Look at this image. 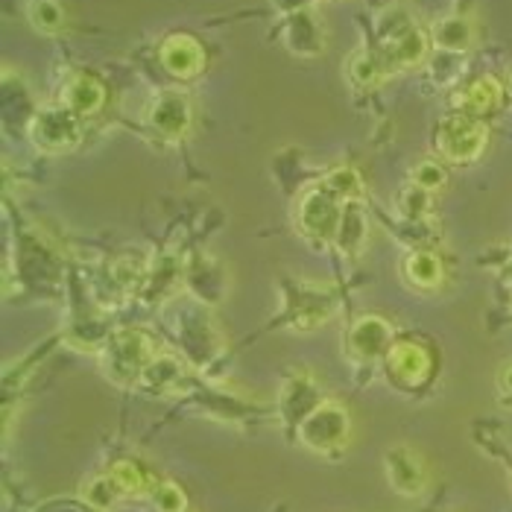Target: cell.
Here are the masks:
<instances>
[{"label": "cell", "instance_id": "1", "mask_svg": "<svg viewBox=\"0 0 512 512\" xmlns=\"http://www.w3.org/2000/svg\"><path fill=\"white\" fill-rule=\"evenodd\" d=\"M378 41H381L378 50H381L390 74L419 68L431 53V36L413 21V15L401 3L387 6L378 15Z\"/></svg>", "mask_w": 512, "mask_h": 512}, {"label": "cell", "instance_id": "2", "mask_svg": "<svg viewBox=\"0 0 512 512\" xmlns=\"http://www.w3.org/2000/svg\"><path fill=\"white\" fill-rule=\"evenodd\" d=\"M486 144H489L486 120L454 112L439 120L436 126V153L448 164H472L483 156Z\"/></svg>", "mask_w": 512, "mask_h": 512}, {"label": "cell", "instance_id": "3", "mask_svg": "<svg viewBox=\"0 0 512 512\" xmlns=\"http://www.w3.org/2000/svg\"><path fill=\"white\" fill-rule=\"evenodd\" d=\"M79 138H82V118H77L62 103L44 106L30 120V141L41 153H50V156L71 153L79 144Z\"/></svg>", "mask_w": 512, "mask_h": 512}, {"label": "cell", "instance_id": "4", "mask_svg": "<svg viewBox=\"0 0 512 512\" xmlns=\"http://www.w3.org/2000/svg\"><path fill=\"white\" fill-rule=\"evenodd\" d=\"M343 211H346V202L334 191H328L325 182H319L299 199V229L311 240L331 243V240H337Z\"/></svg>", "mask_w": 512, "mask_h": 512}, {"label": "cell", "instance_id": "5", "mask_svg": "<svg viewBox=\"0 0 512 512\" xmlns=\"http://www.w3.org/2000/svg\"><path fill=\"white\" fill-rule=\"evenodd\" d=\"M103 360H106L109 375L120 384H126V381L144 378L147 366L156 360V355H153V343H150L147 334L132 331V328H120L118 334L109 337Z\"/></svg>", "mask_w": 512, "mask_h": 512}, {"label": "cell", "instance_id": "6", "mask_svg": "<svg viewBox=\"0 0 512 512\" xmlns=\"http://www.w3.org/2000/svg\"><path fill=\"white\" fill-rule=\"evenodd\" d=\"M299 439L311 451H334L349 439V410L334 401H319L299 422Z\"/></svg>", "mask_w": 512, "mask_h": 512}, {"label": "cell", "instance_id": "7", "mask_svg": "<svg viewBox=\"0 0 512 512\" xmlns=\"http://www.w3.org/2000/svg\"><path fill=\"white\" fill-rule=\"evenodd\" d=\"M147 126L156 132L158 138L164 141H179L191 132V123H194V106H191V97L185 91H176V88H167V91H158L156 97L150 100L147 106Z\"/></svg>", "mask_w": 512, "mask_h": 512}, {"label": "cell", "instance_id": "8", "mask_svg": "<svg viewBox=\"0 0 512 512\" xmlns=\"http://www.w3.org/2000/svg\"><path fill=\"white\" fill-rule=\"evenodd\" d=\"M384 360H387L390 378L401 387H422L431 378V369H434L431 352L425 346L413 343V340H395Z\"/></svg>", "mask_w": 512, "mask_h": 512}, {"label": "cell", "instance_id": "9", "mask_svg": "<svg viewBox=\"0 0 512 512\" xmlns=\"http://www.w3.org/2000/svg\"><path fill=\"white\" fill-rule=\"evenodd\" d=\"M158 59H161V68L170 74V77L182 79H197L205 71V47L199 44L194 36L188 33H173L161 41L158 47Z\"/></svg>", "mask_w": 512, "mask_h": 512}, {"label": "cell", "instance_id": "10", "mask_svg": "<svg viewBox=\"0 0 512 512\" xmlns=\"http://www.w3.org/2000/svg\"><path fill=\"white\" fill-rule=\"evenodd\" d=\"M390 346H393V328L381 316H360L349 331V355L360 363H375L387 357Z\"/></svg>", "mask_w": 512, "mask_h": 512}, {"label": "cell", "instance_id": "11", "mask_svg": "<svg viewBox=\"0 0 512 512\" xmlns=\"http://www.w3.org/2000/svg\"><path fill=\"white\" fill-rule=\"evenodd\" d=\"M284 44L290 53H299V56H319L325 50V33H322V24L316 18L314 9H296L287 15L284 21Z\"/></svg>", "mask_w": 512, "mask_h": 512}, {"label": "cell", "instance_id": "12", "mask_svg": "<svg viewBox=\"0 0 512 512\" xmlns=\"http://www.w3.org/2000/svg\"><path fill=\"white\" fill-rule=\"evenodd\" d=\"M501 103H504V85H501V79L489 77V74L472 79L460 94H454V109L480 120L498 112Z\"/></svg>", "mask_w": 512, "mask_h": 512}, {"label": "cell", "instance_id": "13", "mask_svg": "<svg viewBox=\"0 0 512 512\" xmlns=\"http://www.w3.org/2000/svg\"><path fill=\"white\" fill-rule=\"evenodd\" d=\"M59 103L65 109H71L77 118H91L103 109L106 103V88L103 82L91 74H71L62 85V94H59Z\"/></svg>", "mask_w": 512, "mask_h": 512}, {"label": "cell", "instance_id": "14", "mask_svg": "<svg viewBox=\"0 0 512 512\" xmlns=\"http://www.w3.org/2000/svg\"><path fill=\"white\" fill-rule=\"evenodd\" d=\"M387 469H390V483L401 495L413 498V495H419L425 489L428 474H425L422 460L410 448H393L387 454Z\"/></svg>", "mask_w": 512, "mask_h": 512}, {"label": "cell", "instance_id": "15", "mask_svg": "<svg viewBox=\"0 0 512 512\" xmlns=\"http://www.w3.org/2000/svg\"><path fill=\"white\" fill-rule=\"evenodd\" d=\"M431 41L442 53L463 56L474 41L472 18H466V15H445V18H439L431 27Z\"/></svg>", "mask_w": 512, "mask_h": 512}, {"label": "cell", "instance_id": "16", "mask_svg": "<svg viewBox=\"0 0 512 512\" xmlns=\"http://www.w3.org/2000/svg\"><path fill=\"white\" fill-rule=\"evenodd\" d=\"M346 74H349L355 88H375L378 82H384V79L390 77V68H387V62H384V56H381L378 47L375 50L360 47V50H355L349 56Z\"/></svg>", "mask_w": 512, "mask_h": 512}, {"label": "cell", "instance_id": "17", "mask_svg": "<svg viewBox=\"0 0 512 512\" xmlns=\"http://www.w3.org/2000/svg\"><path fill=\"white\" fill-rule=\"evenodd\" d=\"M404 278L419 287V290H436L445 278V270H442V261L434 252H410L404 258Z\"/></svg>", "mask_w": 512, "mask_h": 512}, {"label": "cell", "instance_id": "18", "mask_svg": "<svg viewBox=\"0 0 512 512\" xmlns=\"http://www.w3.org/2000/svg\"><path fill=\"white\" fill-rule=\"evenodd\" d=\"M27 18L39 33H47V36H53L65 27V9L59 6V0H30Z\"/></svg>", "mask_w": 512, "mask_h": 512}, {"label": "cell", "instance_id": "19", "mask_svg": "<svg viewBox=\"0 0 512 512\" xmlns=\"http://www.w3.org/2000/svg\"><path fill=\"white\" fill-rule=\"evenodd\" d=\"M322 182H325L328 191H334L343 202H357V199L363 197V182H360L355 167H337Z\"/></svg>", "mask_w": 512, "mask_h": 512}, {"label": "cell", "instance_id": "20", "mask_svg": "<svg viewBox=\"0 0 512 512\" xmlns=\"http://www.w3.org/2000/svg\"><path fill=\"white\" fill-rule=\"evenodd\" d=\"M109 474H112V480L118 483L123 495H141V492L150 489V480H147L144 469L138 463H132V460H118Z\"/></svg>", "mask_w": 512, "mask_h": 512}, {"label": "cell", "instance_id": "21", "mask_svg": "<svg viewBox=\"0 0 512 512\" xmlns=\"http://www.w3.org/2000/svg\"><path fill=\"white\" fill-rule=\"evenodd\" d=\"M445 182H448V170H445V164L436 161V158H425V161H419V164L410 170V185H416V188H422V191H428V194L439 191Z\"/></svg>", "mask_w": 512, "mask_h": 512}, {"label": "cell", "instance_id": "22", "mask_svg": "<svg viewBox=\"0 0 512 512\" xmlns=\"http://www.w3.org/2000/svg\"><path fill=\"white\" fill-rule=\"evenodd\" d=\"M355 202H346V211H343V223H340V232H337V243L343 252H352L355 255L357 249L363 246V237H366V229H363V217L352 211Z\"/></svg>", "mask_w": 512, "mask_h": 512}, {"label": "cell", "instance_id": "23", "mask_svg": "<svg viewBox=\"0 0 512 512\" xmlns=\"http://www.w3.org/2000/svg\"><path fill=\"white\" fill-rule=\"evenodd\" d=\"M179 378H182V363L170 355H156V360H153V363L147 366V372H144V381L158 387V390L173 387Z\"/></svg>", "mask_w": 512, "mask_h": 512}, {"label": "cell", "instance_id": "24", "mask_svg": "<svg viewBox=\"0 0 512 512\" xmlns=\"http://www.w3.org/2000/svg\"><path fill=\"white\" fill-rule=\"evenodd\" d=\"M150 498H153V507H156V512H185L188 510V498H185V492H182L176 483H170V480L156 483V486L150 489Z\"/></svg>", "mask_w": 512, "mask_h": 512}, {"label": "cell", "instance_id": "25", "mask_svg": "<svg viewBox=\"0 0 512 512\" xmlns=\"http://www.w3.org/2000/svg\"><path fill=\"white\" fill-rule=\"evenodd\" d=\"M118 495H123L118 489V483L112 480V474H106V477H94L88 486H85V498H88V504H94V507H100V510H109L115 501H118Z\"/></svg>", "mask_w": 512, "mask_h": 512}, {"label": "cell", "instance_id": "26", "mask_svg": "<svg viewBox=\"0 0 512 512\" xmlns=\"http://www.w3.org/2000/svg\"><path fill=\"white\" fill-rule=\"evenodd\" d=\"M398 205H401V214H407V217H425V211L431 208V194L416 185H407Z\"/></svg>", "mask_w": 512, "mask_h": 512}, {"label": "cell", "instance_id": "27", "mask_svg": "<svg viewBox=\"0 0 512 512\" xmlns=\"http://www.w3.org/2000/svg\"><path fill=\"white\" fill-rule=\"evenodd\" d=\"M311 302H314L316 308H322V311H316L314 314V319H316V325H319V322H325V319H328V311H331V305H322V293H319V290H316L314 296H311ZM311 308H296V325H299V328H314V325H311Z\"/></svg>", "mask_w": 512, "mask_h": 512}, {"label": "cell", "instance_id": "28", "mask_svg": "<svg viewBox=\"0 0 512 512\" xmlns=\"http://www.w3.org/2000/svg\"><path fill=\"white\" fill-rule=\"evenodd\" d=\"M498 393L504 401L512 404V363H504L501 372H498Z\"/></svg>", "mask_w": 512, "mask_h": 512}, {"label": "cell", "instance_id": "29", "mask_svg": "<svg viewBox=\"0 0 512 512\" xmlns=\"http://www.w3.org/2000/svg\"><path fill=\"white\" fill-rule=\"evenodd\" d=\"M507 88H510V97H512V71H510V85H507Z\"/></svg>", "mask_w": 512, "mask_h": 512}]
</instances>
